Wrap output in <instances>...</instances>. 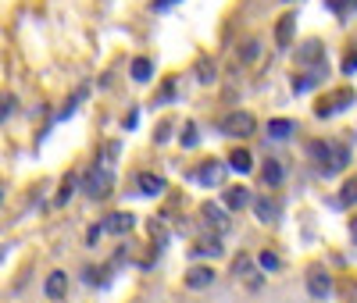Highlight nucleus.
Listing matches in <instances>:
<instances>
[{"mask_svg":"<svg viewBox=\"0 0 357 303\" xmlns=\"http://www.w3.org/2000/svg\"><path fill=\"white\" fill-rule=\"evenodd\" d=\"M172 4H178V0H154V11H168Z\"/></svg>","mask_w":357,"mask_h":303,"instance_id":"30","label":"nucleus"},{"mask_svg":"<svg viewBox=\"0 0 357 303\" xmlns=\"http://www.w3.org/2000/svg\"><path fill=\"white\" fill-rule=\"evenodd\" d=\"M225 168H229V164H218V161H207V164H200L197 178L204 182V186H218V182L225 178Z\"/></svg>","mask_w":357,"mask_h":303,"instance_id":"5","label":"nucleus"},{"mask_svg":"<svg viewBox=\"0 0 357 303\" xmlns=\"http://www.w3.org/2000/svg\"><path fill=\"white\" fill-rule=\"evenodd\" d=\"M254 215H257V222H275V203L272 200H268V196H257L254 200Z\"/></svg>","mask_w":357,"mask_h":303,"instance_id":"12","label":"nucleus"},{"mask_svg":"<svg viewBox=\"0 0 357 303\" xmlns=\"http://www.w3.org/2000/svg\"><path fill=\"white\" fill-rule=\"evenodd\" d=\"M347 161H350V150L336 143V146H333V161H329V171H343V168H347Z\"/></svg>","mask_w":357,"mask_h":303,"instance_id":"17","label":"nucleus"},{"mask_svg":"<svg viewBox=\"0 0 357 303\" xmlns=\"http://www.w3.org/2000/svg\"><path fill=\"white\" fill-rule=\"evenodd\" d=\"M211 282H215V271L211 267H190L186 271V286L190 289H207Z\"/></svg>","mask_w":357,"mask_h":303,"instance_id":"8","label":"nucleus"},{"mask_svg":"<svg viewBox=\"0 0 357 303\" xmlns=\"http://www.w3.org/2000/svg\"><path fill=\"white\" fill-rule=\"evenodd\" d=\"M247 271H250V261L240 257V261H236V275H247Z\"/></svg>","mask_w":357,"mask_h":303,"instance_id":"28","label":"nucleus"},{"mask_svg":"<svg viewBox=\"0 0 357 303\" xmlns=\"http://www.w3.org/2000/svg\"><path fill=\"white\" fill-rule=\"evenodd\" d=\"M343 68H347V72H354V68H357V54H350V57H347V65H343Z\"/></svg>","mask_w":357,"mask_h":303,"instance_id":"32","label":"nucleus"},{"mask_svg":"<svg viewBox=\"0 0 357 303\" xmlns=\"http://www.w3.org/2000/svg\"><path fill=\"white\" fill-rule=\"evenodd\" d=\"M314 82H318V75H296L293 79V93H307Z\"/></svg>","mask_w":357,"mask_h":303,"instance_id":"23","label":"nucleus"},{"mask_svg":"<svg viewBox=\"0 0 357 303\" xmlns=\"http://www.w3.org/2000/svg\"><path fill=\"white\" fill-rule=\"evenodd\" d=\"M321 43L318 40H307L304 47H301V61H304V65H321Z\"/></svg>","mask_w":357,"mask_h":303,"instance_id":"13","label":"nucleus"},{"mask_svg":"<svg viewBox=\"0 0 357 303\" xmlns=\"http://www.w3.org/2000/svg\"><path fill=\"white\" fill-rule=\"evenodd\" d=\"M325 4H329L336 15H350V11L357 8V0H325Z\"/></svg>","mask_w":357,"mask_h":303,"instance_id":"26","label":"nucleus"},{"mask_svg":"<svg viewBox=\"0 0 357 303\" xmlns=\"http://www.w3.org/2000/svg\"><path fill=\"white\" fill-rule=\"evenodd\" d=\"M336 203H340V207H354V203H357V175L343 182V189H340Z\"/></svg>","mask_w":357,"mask_h":303,"instance_id":"14","label":"nucleus"},{"mask_svg":"<svg viewBox=\"0 0 357 303\" xmlns=\"http://www.w3.org/2000/svg\"><path fill=\"white\" fill-rule=\"evenodd\" d=\"M136 186H139V193H146V196H161V193H165V178L143 171V175L136 178Z\"/></svg>","mask_w":357,"mask_h":303,"instance_id":"7","label":"nucleus"},{"mask_svg":"<svg viewBox=\"0 0 357 303\" xmlns=\"http://www.w3.org/2000/svg\"><path fill=\"white\" fill-rule=\"evenodd\" d=\"M240 57H247V61H254V57H257V43L250 40V43H247V50H240Z\"/></svg>","mask_w":357,"mask_h":303,"instance_id":"27","label":"nucleus"},{"mask_svg":"<svg viewBox=\"0 0 357 303\" xmlns=\"http://www.w3.org/2000/svg\"><path fill=\"white\" fill-rule=\"evenodd\" d=\"M229 168L240 171V175H247V171L254 168V157L247 154V150H232V154H229Z\"/></svg>","mask_w":357,"mask_h":303,"instance_id":"11","label":"nucleus"},{"mask_svg":"<svg viewBox=\"0 0 357 303\" xmlns=\"http://www.w3.org/2000/svg\"><path fill=\"white\" fill-rule=\"evenodd\" d=\"M257 264H261L264 271H279V264H282V261H279V257H275L272 250H264V254L257 257Z\"/></svg>","mask_w":357,"mask_h":303,"instance_id":"25","label":"nucleus"},{"mask_svg":"<svg viewBox=\"0 0 357 303\" xmlns=\"http://www.w3.org/2000/svg\"><path fill=\"white\" fill-rule=\"evenodd\" d=\"M75 193V175H65L61 182V193H57V203H68V196Z\"/></svg>","mask_w":357,"mask_h":303,"instance_id":"24","label":"nucleus"},{"mask_svg":"<svg viewBox=\"0 0 357 303\" xmlns=\"http://www.w3.org/2000/svg\"><path fill=\"white\" fill-rule=\"evenodd\" d=\"M254 200H250V193L243 189V186H229L225 189V207L229 210H243V207H250Z\"/></svg>","mask_w":357,"mask_h":303,"instance_id":"9","label":"nucleus"},{"mask_svg":"<svg viewBox=\"0 0 357 303\" xmlns=\"http://www.w3.org/2000/svg\"><path fill=\"white\" fill-rule=\"evenodd\" d=\"M289 132H293V121L289 118H275L272 125H268V136H272V139H289Z\"/></svg>","mask_w":357,"mask_h":303,"instance_id":"15","label":"nucleus"},{"mask_svg":"<svg viewBox=\"0 0 357 303\" xmlns=\"http://www.w3.org/2000/svg\"><path fill=\"white\" fill-rule=\"evenodd\" d=\"M178 143H183L186 150H193V146L200 143V136H197V125H193V121H186V129H183V136H178Z\"/></svg>","mask_w":357,"mask_h":303,"instance_id":"21","label":"nucleus"},{"mask_svg":"<svg viewBox=\"0 0 357 303\" xmlns=\"http://www.w3.org/2000/svg\"><path fill=\"white\" fill-rule=\"evenodd\" d=\"M307 293H311L314 300H325V296H329V293H333V279H329V275H325V271H321V267H314V271H311V275H307Z\"/></svg>","mask_w":357,"mask_h":303,"instance_id":"3","label":"nucleus"},{"mask_svg":"<svg viewBox=\"0 0 357 303\" xmlns=\"http://www.w3.org/2000/svg\"><path fill=\"white\" fill-rule=\"evenodd\" d=\"M86 193H89V196H93V200H104V196L111 193V171L97 164L93 171H89V175H86Z\"/></svg>","mask_w":357,"mask_h":303,"instance_id":"2","label":"nucleus"},{"mask_svg":"<svg viewBox=\"0 0 357 303\" xmlns=\"http://www.w3.org/2000/svg\"><path fill=\"white\" fill-rule=\"evenodd\" d=\"M311 157H318L325 164V171H329V161H333V146L329 143H311Z\"/></svg>","mask_w":357,"mask_h":303,"instance_id":"19","label":"nucleus"},{"mask_svg":"<svg viewBox=\"0 0 357 303\" xmlns=\"http://www.w3.org/2000/svg\"><path fill=\"white\" fill-rule=\"evenodd\" d=\"M151 72H154V65H151L146 57H136V61H132V79H136V82H146V79H151Z\"/></svg>","mask_w":357,"mask_h":303,"instance_id":"16","label":"nucleus"},{"mask_svg":"<svg viewBox=\"0 0 357 303\" xmlns=\"http://www.w3.org/2000/svg\"><path fill=\"white\" fill-rule=\"evenodd\" d=\"M215 75H211V68H207V61H200V82H211Z\"/></svg>","mask_w":357,"mask_h":303,"instance_id":"29","label":"nucleus"},{"mask_svg":"<svg viewBox=\"0 0 357 303\" xmlns=\"http://www.w3.org/2000/svg\"><path fill=\"white\" fill-rule=\"evenodd\" d=\"M282 175H286V171H282L279 161H268V164H264V182H268V186H279Z\"/></svg>","mask_w":357,"mask_h":303,"instance_id":"18","label":"nucleus"},{"mask_svg":"<svg viewBox=\"0 0 357 303\" xmlns=\"http://www.w3.org/2000/svg\"><path fill=\"white\" fill-rule=\"evenodd\" d=\"M254 129H257V121L250 111H232L222 118V132L232 139H247V136H254Z\"/></svg>","mask_w":357,"mask_h":303,"instance_id":"1","label":"nucleus"},{"mask_svg":"<svg viewBox=\"0 0 357 303\" xmlns=\"http://www.w3.org/2000/svg\"><path fill=\"white\" fill-rule=\"evenodd\" d=\"M293 29H296V18L293 15H282L279 25H275V47L279 50H289L293 47Z\"/></svg>","mask_w":357,"mask_h":303,"instance_id":"4","label":"nucleus"},{"mask_svg":"<svg viewBox=\"0 0 357 303\" xmlns=\"http://www.w3.org/2000/svg\"><path fill=\"white\" fill-rule=\"evenodd\" d=\"M132 225H136V218H132V215H126V210H118V215H111V218L104 222V232L126 235V232H132Z\"/></svg>","mask_w":357,"mask_h":303,"instance_id":"6","label":"nucleus"},{"mask_svg":"<svg viewBox=\"0 0 357 303\" xmlns=\"http://www.w3.org/2000/svg\"><path fill=\"white\" fill-rule=\"evenodd\" d=\"M200 210H204V218H207V222H211V225H218V228H225V218H222V207H215V203H204Z\"/></svg>","mask_w":357,"mask_h":303,"instance_id":"20","label":"nucleus"},{"mask_svg":"<svg viewBox=\"0 0 357 303\" xmlns=\"http://www.w3.org/2000/svg\"><path fill=\"white\" fill-rule=\"evenodd\" d=\"M11 111H15V97H4V118H11Z\"/></svg>","mask_w":357,"mask_h":303,"instance_id":"31","label":"nucleus"},{"mask_svg":"<svg viewBox=\"0 0 357 303\" xmlns=\"http://www.w3.org/2000/svg\"><path fill=\"white\" fill-rule=\"evenodd\" d=\"M197 254H207V257H218V254H222V242H218V239H200V247H197Z\"/></svg>","mask_w":357,"mask_h":303,"instance_id":"22","label":"nucleus"},{"mask_svg":"<svg viewBox=\"0 0 357 303\" xmlns=\"http://www.w3.org/2000/svg\"><path fill=\"white\" fill-rule=\"evenodd\" d=\"M350 232H354V235H357V222H354V225H350Z\"/></svg>","mask_w":357,"mask_h":303,"instance_id":"33","label":"nucleus"},{"mask_svg":"<svg viewBox=\"0 0 357 303\" xmlns=\"http://www.w3.org/2000/svg\"><path fill=\"white\" fill-rule=\"evenodd\" d=\"M47 296L50 300H61L65 293H68V275H65V271H54V275H47Z\"/></svg>","mask_w":357,"mask_h":303,"instance_id":"10","label":"nucleus"}]
</instances>
